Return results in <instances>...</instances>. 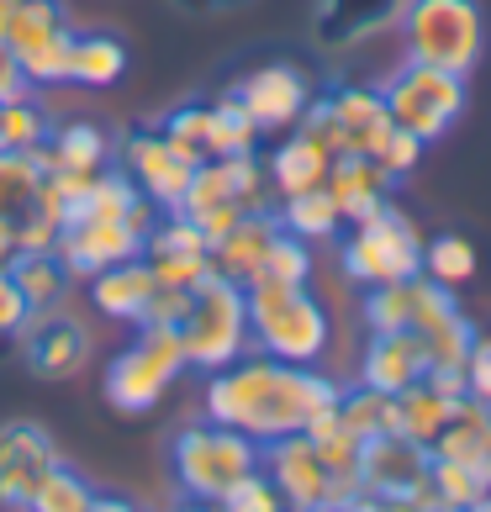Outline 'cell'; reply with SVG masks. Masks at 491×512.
Returning a JSON list of instances; mask_svg holds the SVG:
<instances>
[{
    "mask_svg": "<svg viewBox=\"0 0 491 512\" xmlns=\"http://www.w3.org/2000/svg\"><path fill=\"white\" fill-rule=\"evenodd\" d=\"M338 391L328 375L286 359H254V365H222L206 381V417L222 428L249 433L254 444L301 433L317 412L338 407Z\"/></svg>",
    "mask_w": 491,
    "mask_h": 512,
    "instance_id": "1",
    "label": "cell"
},
{
    "mask_svg": "<svg viewBox=\"0 0 491 512\" xmlns=\"http://www.w3.org/2000/svg\"><path fill=\"white\" fill-rule=\"evenodd\" d=\"M249 301V333L259 338V349L286 365H312L328 349V312L307 296V286H243Z\"/></svg>",
    "mask_w": 491,
    "mask_h": 512,
    "instance_id": "2",
    "label": "cell"
},
{
    "mask_svg": "<svg viewBox=\"0 0 491 512\" xmlns=\"http://www.w3.org/2000/svg\"><path fill=\"white\" fill-rule=\"evenodd\" d=\"M396 22H402L412 64L470 74L486 48V16L476 0H407Z\"/></svg>",
    "mask_w": 491,
    "mask_h": 512,
    "instance_id": "3",
    "label": "cell"
},
{
    "mask_svg": "<svg viewBox=\"0 0 491 512\" xmlns=\"http://www.w3.org/2000/svg\"><path fill=\"white\" fill-rule=\"evenodd\" d=\"M180 328V344H185V365L196 370H222L233 365L249 344V301H243V286L222 280L217 270L196 280L191 301H185V317L175 322Z\"/></svg>",
    "mask_w": 491,
    "mask_h": 512,
    "instance_id": "4",
    "label": "cell"
},
{
    "mask_svg": "<svg viewBox=\"0 0 491 512\" xmlns=\"http://www.w3.org/2000/svg\"><path fill=\"white\" fill-rule=\"evenodd\" d=\"M249 470H259V444L238 428L212 423V417L175 439V481L196 502H222L228 486H238Z\"/></svg>",
    "mask_w": 491,
    "mask_h": 512,
    "instance_id": "5",
    "label": "cell"
},
{
    "mask_svg": "<svg viewBox=\"0 0 491 512\" xmlns=\"http://www.w3.org/2000/svg\"><path fill=\"white\" fill-rule=\"evenodd\" d=\"M381 101H386L391 127L412 132L418 143H433V138H444V132L460 122L465 74H449V69H433V64H407V69L391 74Z\"/></svg>",
    "mask_w": 491,
    "mask_h": 512,
    "instance_id": "6",
    "label": "cell"
},
{
    "mask_svg": "<svg viewBox=\"0 0 491 512\" xmlns=\"http://www.w3.org/2000/svg\"><path fill=\"white\" fill-rule=\"evenodd\" d=\"M180 370H185L180 328H143L138 344H127L106 365V402L117 412H148L159 407V396L175 386Z\"/></svg>",
    "mask_w": 491,
    "mask_h": 512,
    "instance_id": "7",
    "label": "cell"
},
{
    "mask_svg": "<svg viewBox=\"0 0 491 512\" xmlns=\"http://www.w3.org/2000/svg\"><path fill=\"white\" fill-rule=\"evenodd\" d=\"M344 270L360 286H391V280L423 275V243L396 206H381L375 217L354 222V238L344 243Z\"/></svg>",
    "mask_w": 491,
    "mask_h": 512,
    "instance_id": "8",
    "label": "cell"
},
{
    "mask_svg": "<svg viewBox=\"0 0 491 512\" xmlns=\"http://www.w3.org/2000/svg\"><path fill=\"white\" fill-rule=\"evenodd\" d=\"M6 43L16 53V64H22L27 85L69 80V43H74V32L64 22L59 0H16L11 22H6Z\"/></svg>",
    "mask_w": 491,
    "mask_h": 512,
    "instance_id": "9",
    "label": "cell"
},
{
    "mask_svg": "<svg viewBox=\"0 0 491 512\" xmlns=\"http://www.w3.org/2000/svg\"><path fill=\"white\" fill-rule=\"evenodd\" d=\"M64 465L59 444L37 423H0V507L27 512L37 486Z\"/></svg>",
    "mask_w": 491,
    "mask_h": 512,
    "instance_id": "10",
    "label": "cell"
},
{
    "mask_svg": "<svg viewBox=\"0 0 491 512\" xmlns=\"http://www.w3.org/2000/svg\"><path fill=\"white\" fill-rule=\"evenodd\" d=\"M455 291L439 286V280H391V286H370L365 296V322H370V333H428V328H439L444 317H455Z\"/></svg>",
    "mask_w": 491,
    "mask_h": 512,
    "instance_id": "11",
    "label": "cell"
},
{
    "mask_svg": "<svg viewBox=\"0 0 491 512\" xmlns=\"http://www.w3.org/2000/svg\"><path fill=\"white\" fill-rule=\"evenodd\" d=\"M428 465H433V454L423 444L402 439V433L365 439V449H360V491L391 497V502H418L428 491Z\"/></svg>",
    "mask_w": 491,
    "mask_h": 512,
    "instance_id": "12",
    "label": "cell"
},
{
    "mask_svg": "<svg viewBox=\"0 0 491 512\" xmlns=\"http://www.w3.org/2000/svg\"><path fill=\"white\" fill-rule=\"evenodd\" d=\"M22 359L32 365V375H43V381H69V375H80L90 365V333L85 322H74L64 312H32L22 322Z\"/></svg>",
    "mask_w": 491,
    "mask_h": 512,
    "instance_id": "13",
    "label": "cell"
},
{
    "mask_svg": "<svg viewBox=\"0 0 491 512\" xmlns=\"http://www.w3.org/2000/svg\"><path fill=\"white\" fill-rule=\"evenodd\" d=\"M264 476L280 491V502L291 512H323L328 497V465L317 460V449L307 433H286V439H270L264 449Z\"/></svg>",
    "mask_w": 491,
    "mask_h": 512,
    "instance_id": "14",
    "label": "cell"
},
{
    "mask_svg": "<svg viewBox=\"0 0 491 512\" xmlns=\"http://www.w3.org/2000/svg\"><path fill=\"white\" fill-rule=\"evenodd\" d=\"M64 259V270L69 280L80 275H101L111 270V264H122V259H138L143 254V238L132 233L127 222H101V217H80V222H69L64 233H59V249H53Z\"/></svg>",
    "mask_w": 491,
    "mask_h": 512,
    "instance_id": "15",
    "label": "cell"
},
{
    "mask_svg": "<svg viewBox=\"0 0 491 512\" xmlns=\"http://www.w3.org/2000/svg\"><path fill=\"white\" fill-rule=\"evenodd\" d=\"M122 159H127V175L138 180V191L148 201L164 206V212H180L185 185H191L196 164H185L175 148L164 143V132H132L127 148H122Z\"/></svg>",
    "mask_w": 491,
    "mask_h": 512,
    "instance_id": "16",
    "label": "cell"
},
{
    "mask_svg": "<svg viewBox=\"0 0 491 512\" xmlns=\"http://www.w3.org/2000/svg\"><path fill=\"white\" fill-rule=\"evenodd\" d=\"M233 96L243 101V111L254 117L259 132H280V127H296L301 111H307V80H301V69H291V64H264L233 90Z\"/></svg>",
    "mask_w": 491,
    "mask_h": 512,
    "instance_id": "17",
    "label": "cell"
},
{
    "mask_svg": "<svg viewBox=\"0 0 491 512\" xmlns=\"http://www.w3.org/2000/svg\"><path fill=\"white\" fill-rule=\"evenodd\" d=\"M407 0H317L312 6V37L317 48H354L365 43V37L396 27V16H402Z\"/></svg>",
    "mask_w": 491,
    "mask_h": 512,
    "instance_id": "18",
    "label": "cell"
},
{
    "mask_svg": "<svg viewBox=\"0 0 491 512\" xmlns=\"http://www.w3.org/2000/svg\"><path fill=\"white\" fill-rule=\"evenodd\" d=\"M328 196L338 201V212H344V222H365V217H375L381 206H391L386 196H391V175L375 159H365V154H338L333 164H328Z\"/></svg>",
    "mask_w": 491,
    "mask_h": 512,
    "instance_id": "19",
    "label": "cell"
},
{
    "mask_svg": "<svg viewBox=\"0 0 491 512\" xmlns=\"http://www.w3.org/2000/svg\"><path fill=\"white\" fill-rule=\"evenodd\" d=\"M275 233H280V222L270 212H243L228 233L212 243V270L222 280H233V286H249V280L259 275L264 254H270Z\"/></svg>",
    "mask_w": 491,
    "mask_h": 512,
    "instance_id": "20",
    "label": "cell"
},
{
    "mask_svg": "<svg viewBox=\"0 0 491 512\" xmlns=\"http://www.w3.org/2000/svg\"><path fill=\"white\" fill-rule=\"evenodd\" d=\"M428 375V354H423V333H375L365 349V386L375 391H407Z\"/></svg>",
    "mask_w": 491,
    "mask_h": 512,
    "instance_id": "21",
    "label": "cell"
},
{
    "mask_svg": "<svg viewBox=\"0 0 491 512\" xmlns=\"http://www.w3.org/2000/svg\"><path fill=\"white\" fill-rule=\"evenodd\" d=\"M333 117H338V132H344V154H365L375 159V148L386 143L391 132V117H386V101L381 90H365V85H344L328 96Z\"/></svg>",
    "mask_w": 491,
    "mask_h": 512,
    "instance_id": "22",
    "label": "cell"
},
{
    "mask_svg": "<svg viewBox=\"0 0 491 512\" xmlns=\"http://www.w3.org/2000/svg\"><path fill=\"white\" fill-rule=\"evenodd\" d=\"M154 270H148V259H122V264H111V270L101 275H90V296H96V307L106 317H117V322H138L143 307H148V296H154Z\"/></svg>",
    "mask_w": 491,
    "mask_h": 512,
    "instance_id": "23",
    "label": "cell"
},
{
    "mask_svg": "<svg viewBox=\"0 0 491 512\" xmlns=\"http://www.w3.org/2000/svg\"><path fill=\"white\" fill-rule=\"evenodd\" d=\"M428 454L433 460H491V407H481L476 396H460Z\"/></svg>",
    "mask_w": 491,
    "mask_h": 512,
    "instance_id": "24",
    "label": "cell"
},
{
    "mask_svg": "<svg viewBox=\"0 0 491 512\" xmlns=\"http://www.w3.org/2000/svg\"><path fill=\"white\" fill-rule=\"evenodd\" d=\"M428 491L439 512H470L491 491V460H433Z\"/></svg>",
    "mask_w": 491,
    "mask_h": 512,
    "instance_id": "25",
    "label": "cell"
},
{
    "mask_svg": "<svg viewBox=\"0 0 491 512\" xmlns=\"http://www.w3.org/2000/svg\"><path fill=\"white\" fill-rule=\"evenodd\" d=\"M127 74V48H122V37H111V32H74V43H69V80L74 85H90V90H101V85H117Z\"/></svg>",
    "mask_w": 491,
    "mask_h": 512,
    "instance_id": "26",
    "label": "cell"
},
{
    "mask_svg": "<svg viewBox=\"0 0 491 512\" xmlns=\"http://www.w3.org/2000/svg\"><path fill=\"white\" fill-rule=\"evenodd\" d=\"M37 164H43V175H53V169H85V175H96V169H106L101 127H90V122L59 127L43 148H37Z\"/></svg>",
    "mask_w": 491,
    "mask_h": 512,
    "instance_id": "27",
    "label": "cell"
},
{
    "mask_svg": "<svg viewBox=\"0 0 491 512\" xmlns=\"http://www.w3.org/2000/svg\"><path fill=\"white\" fill-rule=\"evenodd\" d=\"M328 164H333V159L323 154V148H317L312 138H301V132H296L291 143H280V148H275V159H270V185H275L280 196L317 191V185L328 180Z\"/></svg>",
    "mask_w": 491,
    "mask_h": 512,
    "instance_id": "28",
    "label": "cell"
},
{
    "mask_svg": "<svg viewBox=\"0 0 491 512\" xmlns=\"http://www.w3.org/2000/svg\"><path fill=\"white\" fill-rule=\"evenodd\" d=\"M449 407H455V402H449L444 391H433L428 381L407 386V391H396V433L428 449L433 439H439V428H444Z\"/></svg>",
    "mask_w": 491,
    "mask_h": 512,
    "instance_id": "29",
    "label": "cell"
},
{
    "mask_svg": "<svg viewBox=\"0 0 491 512\" xmlns=\"http://www.w3.org/2000/svg\"><path fill=\"white\" fill-rule=\"evenodd\" d=\"M6 275L16 280V291H22V301L32 312L59 307V296L69 291V270H64L59 254H16Z\"/></svg>",
    "mask_w": 491,
    "mask_h": 512,
    "instance_id": "30",
    "label": "cell"
},
{
    "mask_svg": "<svg viewBox=\"0 0 491 512\" xmlns=\"http://www.w3.org/2000/svg\"><path fill=\"white\" fill-rule=\"evenodd\" d=\"M280 227H286L291 238H333L338 227H344V212H338V201L328 196V185H317V191L286 196Z\"/></svg>",
    "mask_w": 491,
    "mask_h": 512,
    "instance_id": "31",
    "label": "cell"
},
{
    "mask_svg": "<svg viewBox=\"0 0 491 512\" xmlns=\"http://www.w3.org/2000/svg\"><path fill=\"white\" fill-rule=\"evenodd\" d=\"M206 132H212V159L254 154V143H259V127L238 96H222L217 106H206Z\"/></svg>",
    "mask_w": 491,
    "mask_h": 512,
    "instance_id": "32",
    "label": "cell"
},
{
    "mask_svg": "<svg viewBox=\"0 0 491 512\" xmlns=\"http://www.w3.org/2000/svg\"><path fill=\"white\" fill-rule=\"evenodd\" d=\"M53 138V122L48 111L37 106L32 96H16V101H0V148H16V154H37Z\"/></svg>",
    "mask_w": 491,
    "mask_h": 512,
    "instance_id": "33",
    "label": "cell"
},
{
    "mask_svg": "<svg viewBox=\"0 0 491 512\" xmlns=\"http://www.w3.org/2000/svg\"><path fill=\"white\" fill-rule=\"evenodd\" d=\"M338 417H344L360 439H381V433H396V396L375 391V386H360V391L338 396Z\"/></svg>",
    "mask_w": 491,
    "mask_h": 512,
    "instance_id": "34",
    "label": "cell"
},
{
    "mask_svg": "<svg viewBox=\"0 0 491 512\" xmlns=\"http://www.w3.org/2000/svg\"><path fill=\"white\" fill-rule=\"evenodd\" d=\"M138 180L127 175V169H101L96 180H90V196L80 206V217H101V222H122L132 206H138ZM74 217V222H80Z\"/></svg>",
    "mask_w": 491,
    "mask_h": 512,
    "instance_id": "35",
    "label": "cell"
},
{
    "mask_svg": "<svg viewBox=\"0 0 491 512\" xmlns=\"http://www.w3.org/2000/svg\"><path fill=\"white\" fill-rule=\"evenodd\" d=\"M37 185H43V164L37 154H16V148H0V217L27 212Z\"/></svg>",
    "mask_w": 491,
    "mask_h": 512,
    "instance_id": "36",
    "label": "cell"
},
{
    "mask_svg": "<svg viewBox=\"0 0 491 512\" xmlns=\"http://www.w3.org/2000/svg\"><path fill=\"white\" fill-rule=\"evenodd\" d=\"M233 201V164L228 159H201L191 169V185H185V201H180V217H201L212 206Z\"/></svg>",
    "mask_w": 491,
    "mask_h": 512,
    "instance_id": "37",
    "label": "cell"
},
{
    "mask_svg": "<svg viewBox=\"0 0 491 512\" xmlns=\"http://www.w3.org/2000/svg\"><path fill=\"white\" fill-rule=\"evenodd\" d=\"M470 349H476V328H470L460 312H455V317H444L439 328H428V333H423L428 370H465Z\"/></svg>",
    "mask_w": 491,
    "mask_h": 512,
    "instance_id": "38",
    "label": "cell"
},
{
    "mask_svg": "<svg viewBox=\"0 0 491 512\" xmlns=\"http://www.w3.org/2000/svg\"><path fill=\"white\" fill-rule=\"evenodd\" d=\"M307 275H312L307 238L275 233V243H270V254H264V264H259L254 280H264V286H307ZM254 280H249V286H254Z\"/></svg>",
    "mask_w": 491,
    "mask_h": 512,
    "instance_id": "39",
    "label": "cell"
},
{
    "mask_svg": "<svg viewBox=\"0 0 491 512\" xmlns=\"http://www.w3.org/2000/svg\"><path fill=\"white\" fill-rule=\"evenodd\" d=\"M423 270H428V280H439V286L455 291L460 280L476 275V249H470V238L444 233V238H433L423 249Z\"/></svg>",
    "mask_w": 491,
    "mask_h": 512,
    "instance_id": "40",
    "label": "cell"
},
{
    "mask_svg": "<svg viewBox=\"0 0 491 512\" xmlns=\"http://www.w3.org/2000/svg\"><path fill=\"white\" fill-rule=\"evenodd\" d=\"M159 132H164V143L175 148V154H180L185 164L212 159V132H206V106H180V111H169Z\"/></svg>",
    "mask_w": 491,
    "mask_h": 512,
    "instance_id": "41",
    "label": "cell"
},
{
    "mask_svg": "<svg viewBox=\"0 0 491 512\" xmlns=\"http://www.w3.org/2000/svg\"><path fill=\"white\" fill-rule=\"evenodd\" d=\"M90 481L80 476V470H69V465H59L53 476L37 486V497H32V507L27 512H85L90 507Z\"/></svg>",
    "mask_w": 491,
    "mask_h": 512,
    "instance_id": "42",
    "label": "cell"
},
{
    "mask_svg": "<svg viewBox=\"0 0 491 512\" xmlns=\"http://www.w3.org/2000/svg\"><path fill=\"white\" fill-rule=\"evenodd\" d=\"M143 254L148 259H164V254H212V243H206V233H201L191 217L169 212V222H154V233L143 238Z\"/></svg>",
    "mask_w": 491,
    "mask_h": 512,
    "instance_id": "43",
    "label": "cell"
},
{
    "mask_svg": "<svg viewBox=\"0 0 491 512\" xmlns=\"http://www.w3.org/2000/svg\"><path fill=\"white\" fill-rule=\"evenodd\" d=\"M222 512H291V507L280 502V491L270 486V476H264V470H249L238 486H228Z\"/></svg>",
    "mask_w": 491,
    "mask_h": 512,
    "instance_id": "44",
    "label": "cell"
},
{
    "mask_svg": "<svg viewBox=\"0 0 491 512\" xmlns=\"http://www.w3.org/2000/svg\"><path fill=\"white\" fill-rule=\"evenodd\" d=\"M59 233L64 227L53 222L48 212H37V206L16 212V254H53L59 249Z\"/></svg>",
    "mask_w": 491,
    "mask_h": 512,
    "instance_id": "45",
    "label": "cell"
},
{
    "mask_svg": "<svg viewBox=\"0 0 491 512\" xmlns=\"http://www.w3.org/2000/svg\"><path fill=\"white\" fill-rule=\"evenodd\" d=\"M148 270H154L159 286H180V291H191L196 280L212 275V254H164V259H148Z\"/></svg>",
    "mask_w": 491,
    "mask_h": 512,
    "instance_id": "46",
    "label": "cell"
},
{
    "mask_svg": "<svg viewBox=\"0 0 491 512\" xmlns=\"http://www.w3.org/2000/svg\"><path fill=\"white\" fill-rule=\"evenodd\" d=\"M418 154H423V143L412 138V132H402V127H391V132H386V143L375 148V164H381V169H386L391 180H402L407 169L418 164Z\"/></svg>",
    "mask_w": 491,
    "mask_h": 512,
    "instance_id": "47",
    "label": "cell"
},
{
    "mask_svg": "<svg viewBox=\"0 0 491 512\" xmlns=\"http://www.w3.org/2000/svg\"><path fill=\"white\" fill-rule=\"evenodd\" d=\"M185 301H191V291L154 286V296H148V307H143V317H138V328H175V322L185 317Z\"/></svg>",
    "mask_w": 491,
    "mask_h": 512,
    "instance_id": "48",
    "label": "cell"
},
{
    "mask_svg": "<svg viewBox=\"0 0 491 512\" xmlns=\"http://www.w3.org/2000/svg\"><path fill=\"white\" fill-rule=\"evenodd\" d=\"M465 396L491 407V338H476V349L465 359Z\"/></svg>",
    "mask_w": 491,
    "mask_h": 512,
    "instance_id": "49",
    "label": "cell"
},
{
    "mask_svg": "<svg viewBox=\"0 0 491 512\" xmlns=\"http://www.w3.org/2000/svg\"><path fill=\"white\" fill-rule=\"evenodd\" d=\"M27 317H32V307L22 301V291H16V280L0 275V333H22Z\"/></svg>",
    "mask_w": 491,
    "mask_h": 512,
    "instance_id": "50",
    "label": "cell"
},
{
    "mask_svg": "<svg viewBox=\"0 0 491 512\" xmlns=\"http://www.w3.org/2000/svg\"><path fill=\"white\" fill-rule=\"evenodd\" d=\"M16 96H27V74H22V64H16L11 43L0 37V101H16Z\"/></svg>",
    "mask_w": 491,
    "mask_h": 512,
    "instance_id": "51",
    "label": "cell"
},
{
    "mask_svg": "<svg viewBox=\"0 0 491 512\" xmlns=\"http://www.w3.org/2000/svg\"><path fill=\"white\" fill-rule=\"evenodd\" d=\"M169 6L185 11V16H228V11L254 6V0H169Z\"/></svg>",
    "mask_w": 491,
    "mask_h": 512,
    "instance_id": "52",
    "label": "cell"
},
{
    "mask_svg": "<svg viewBox=\"0 0 491 512\" xmlns=\"http://www.w3.org/2000/svg\"><path fill=\"white\" fill-rule=\"evenodd\" d=\"M344 512H423L418 502H391V497H370V491H360Z\"/></svg>",
    "mask_w": 491,
    "mask_h": 512,
    "instance_id": "53",
    "label": "cell"
},
{
    "mask_svg": "<svg viewBox=\"0 0 491 512\" xmlns=\"http://www.w3.org/2000/svg\"><path fill=\"white\" fill-rule=\"evenodd\" d=\"M16 259V217H0V275L11 270Z\"/></svg>",
    "mask_w": 491,
    "mask_h": 512,
    "instance_id": "54",
    "label": "cell"
},
{
    "mask_svg": "<svg viewBox=\"0 0 491 512\" xmlns=\"http://www.w3.org/2000/svg\"><path fill=\"white\" fill-rule=\"evenodd\" d=\"M85 512H138L132 502H122V497H90V507Z\"/></svg>",
    "mask_w": 491,
    "mask_h": 512,
    "instance_id": "55",
    "label": "cell"
},
{
    "mask_svg": "<svg viewBox=\"0 0 491 512\" xmlns=\"http://www.w3.org/2000/svg\"><path fill=\"white\" fill-rule=\"evenodd\" d=\"M11 6H16V0H0V37H6V22H11Z\"/></svg>",
    "mask_w": 491,
    "mask_h": 512,
    "instance_id": "56",
    "label": "cell"
},
{
    "mask_svg": "<svg viewBox=\"0 0 491 512\" xmlns=\"http://www.w3.org/2000/svg\"><path fill=\"white\" fill-rule=\"evenodd\" d=\"M180 512H222V502H201V507H180Z\"/></svg>",
    "mask_w": 491,
    "mask_h": 512,
    "instance_id": "57",
    "label": "cell"
},
{
    "mask_svg": "<svg viewBox=\"0 0 491 512\" xmlns=\"http://www.w3.org/2000/svg\"><path fill=\"white\" fill-rule=\"evenodd\" d=\"M470 512H491V491H486V497H481L476 507H470Z\"/></svg>",
    "mask_w": 491,
    "mask_h": 512,
    "instance_id": "58",
    "label": "cell"
}]
</instances>
